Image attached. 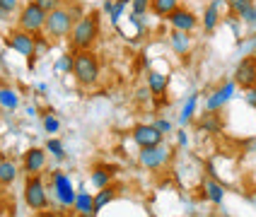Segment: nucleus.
Returning <instances> with one entry per match:
<instances>
[{
  "mask_svg": "<svg viewBox=\"0 0 256 217\" xmlns=\"http://www.w3.org/2000/svg\"><path fill=\"white\" fill-rule=\"evenodd\" d=\"M252 56H254V58H256V46H254V53H252Z\"/></svg>",
  "mask_w": 256,
  "mask_h": 217,
  "instance_id": "79ce46f5",
  "label": "nucleus"
},
{
  "mask_svg": "<svg viewBox=\"0 0 256 217\" xmlns=\"http://www.w3.org/2000/svg\"><path fill=\"white\" fill-rule=\"evenodd\" d=\"M218 22H220V10H218V5L210 2L208 7H206V12H203V29L206 31H213L218 27Z\"/></svg>",
  "mask_w": 256,
  "mask_h": 217,
  "instance_id": "4be33fe9",
  "label": "nucleus"
},
{
  "mask_svg": "<svg viewBox=\"0 0 256 217\" xmlns=\"http://www.w3.org/2000/svg\"><path fill=\"white\" fill-rule=\"evenodd\" d=\"M97 34H100V22H97V14H82L75 19L70 31V46L75 51H90V46L97 41Z\"/></svg>",
  "mask_w": 256,
  "mask_h": 217,
  "instance_id": "f257e3e1",
  "label": "nucleus"
},
{
  "mask_svg": "<svg viewBox=\"0 0 256 217\" xmlns=\"http://www.w3.org/2000/svg\"><path fill=\"white\" fill-rule=\"evenodd\" d=\"M46 147H32L24 152V157H22V169L27 176H34V174H42L44 167H46Z\"/></svg>",
  "mask_w": 256,
  "mask_h": 217,
  "instance_id": "9b49d317",
  "label": "nucleus"
},
{
  "mask_svg": "<svg viewBox=\"0 0 256 217\" xmlns=\"http://www.w3.org/2000/svg\"><path fill=\"white\" fill-rule=\"evenodd\" d=\"M0 106H2V109H8V111H14V109L20 106V97H17V92L10 89V87H0Z\"/></svg>",
  "mask_w": 256,
  "mask_h": 217,
  "instance_id": "412c9836",
  "label": "nucleus"
},
{
  "mask_svg": "<svg viewBox=\"0 0 256 217\" xmlns=\"http://www.w3.org/2000/svg\"><path fill=\"white\" fill-rule=\"evenodd\" d=\"M196 106H198V94H191V97L184 101V106H182V116H179V121H182V123H188V121H194Z\"/></svg>",
  "mask_w": 256,
  "mask_h": 217,
  "instance_id": "393cba45",
  "label": "nucleus"
},
{
  "mask_svg": "<svg viewBox=\"0 0 256 217\" xmlns=\"http://www.w3.org/2000/svg\"><path fill=\"white\" fill-rule=\"evenodd\" d=\"M234 89H237L234 80H232V82H225V85L218 87V89H213V92H210V97L206 99V111H220V109L232 99Z\"/></svg>",
  "mask_w": 256,
  "mask_h": 217,
  "instance_id": "f8f14e48",
  "label": "nucleus"
},
{
  "mask_svg": "<svg viewBox=\"0 0 256 217\" xmlns=\"http://www.w3.org/2000/svg\"><path fill=\"white\" fill-rule=\"evenodd\" d=\"M75 19H78V17L72 14V10H68V7H58V10L46 14L44 31H46L48 36H54V39H66V36H70Z\"/></svg>",
  "mask_w": 256,
  "mask_h": 217,
  "instance_id": "20e7f679",
  "label": "nucleus"
},
{
  "mask_svg": "<svg viewBox=\"0 0 256 217\" xmlns=\"http://www.w3.org/2000/svg\"><path fill=\"white\" fill-rule=\"evenodd\" d=\"M244 101L252 106V109H256V87H249V89H244Z\"/></svg>",
  "mask_w": 256,
  "mask_h": 217,
  "instance_id": "72a5a7b5",
  "label": "nucleus"
},
{
  "mask_svg": "<svg viewBox=\"0 0 256 217\" xmlns=\"http://www.w3.org/2000/svg\"><path fill=\"white\" fill-rule=\"evenodd\" d=\"M17 164H14L12 159H2V164H0V186H12L14 181H17Z\"/></svg>",
  "mask_w": 256,
  "mask_h": 217,
  "instance_id": "a211bd4d",
  "label": "nucleus"
},
{
  "mask_svg": "<svg viewBox=\"0 0 256 217\" xmlns=\"http://www.w3.org/2000/svg\"><path fill=\"white\" fill-rule=\"evenodd\" d=\"M104 10L112 14V10H114V0H104Z\"/></svg>",
  "mask_w": 256,
  "mask_h": 217,
  "instance_id": "58836bf2",
  "label": "nucleus"
},
{
  "mask_svg": "<svg viewBox=\"0 0 256 217\" xmlns=\"http://www.w3.org/2000/svg\"><path fill=\"white\" fill-rule=\"evenodd\" d=\"M72 213L78 217H94V196L92 193H78L75 196V203H72Z\"/></svg>",
  "mask_w": 256,
  "mask_h": 217,
  "instance_id": "4468645a",
  "label": "nucleus"
},
{
  "mask_svg": "<svg viewBox=\"0 0 256 217\" xmlns=\"http://www.w3.org/2000/svg\"><path fill=\"white\" fill-rule=\"evenodd\" d=\"M170 159H172V150L164 143L155 145V147H142L140 155H138V162H140L145 169H152V172L167 167Z\"/></svg>",
  "mask_w": 256,
  "mask_h": 217,
  "instance_id": "423d86ee",
  "label": "nucleus"
},
{
  "mask_svg": "<svg viewBox=\"0 0 256 217\" xmlns=\"http://www.w3.org/2000/svg\"><path fill=\"white\" fill-rule=\"evenodd\" d=\"M133 5V14H145L150 10V0H130Z\"/></svg>",
  "mask_w": 256,
  "mask_h": 217,
  "instance_id": "2f4dec72",
  "label": "nucleus"
},
{
  "mask_svg": "<svg viewBox=\"0 0 256 217\" xmlns=\"http://www.w3.org/2000/svg\"><path fill=\"white\" fill-rule=\"evenodd\" d=\"M112 176L114 174H109V169H104V167H97L94 172H92V186L97 188H106V186H112Z\"/></svg>",
  "mask_w": 256,
  "mask_h": 217,
  "instance_id": "b1692460",
  "label": "nucleus"
},
{
  "mask_svg": "<svg viewBox=\"0 0 256 217\" xmlns=\"http://www.w3.org/2000/svg\"><path fill=\"white\" fill-rule=\"evenodd\" d=\"M155 126H157V130H160L162 135H167V133L172 130V123L167 121V118H157V121H155Z\"/></svg>",
  "mask_w": 256,
  "mask_h": 217,
  "instance_id": "f704fd0d",
  "label": "nucleus"
},
{
  "mask_svg": "<svg viewBox=\"0 0 256 217\" xmlns=\"http://www.w3.org/2000/svg\"><path fill=\"white\" fill-rule=\"evenodd\" d=\"M8 19H10V12L0 7V24H2V22H8Z\"/></svg>",
  "mask_w": 256,
  "mask_h": 217,
  "instance_id": "4c0bfd02",
  "label": "nucleus"
},
{
  "mask_svg": "<svg viewBox=\"0 0 256 217\" xmlns=\"http://www.w3.org/2000/svg\"><path fill=\"white\" fill-rule=\"evenodd\" d=\"M56 70L58 72H72V56H60L56 60Z\"/></svg>",
  "mask_w": 256,
  "mask_h": 217,
  "instance_id": "c756f323",
  "label": "nucleus"
},
{
  "mask_svg": "<svg viewBox=\"0 0 256 217\" xmlns=\"http://www.w3.org/2000/svg\"><path fill=\"white\" fill-rule=\"evenodd\" d=\"M46 152H48V155H54L56 159L66 157V147H63V143H60V140H56V138H51V140L46 143Z\"/></svg>",
  "mask_w": 256,
  "mask_h": 217,
  "instance_id": "bb28decb",
  "label": "nucleus"
},
{
  "mask_svg": "<svg viewBox=\"0 0 256 217\" xmlns=\"http://www.w3.org/2000/svg\"><path fill=\"white\" fill-rule=\"evenodd\" d=\"M170 46L174 48V53H186V51L191 48V36H188L186 31L174 29V31L170 34Z\"/></svg>",
  "mask_w": 256,
  "mask_h": 217,
  "instance_id": "6ab92c4d",
  "label": "nucleus"
},
{
  "mask_svg": "<svg viewBox=\"0 0 256 217\" xmlns=\"http://www.w3.org/2000/svg\"><path fill=\"white\" fill-rule=\"evenodd\" d=\"M167 85H170V77H167L164 72L152 70L148 75V87H150V92H152L155 97H162V94L167 92Z\"/></svg>",
  "mask_w": 256,
  "mask_h": 217,
  "instance_id": "f3484780",
  "label": "nucleus"
},
{
  "mask_svg": "<svg viewBox=\"0 0 256 217\" xmlns=\"http://www.w3.org/2000/svg\"><path fill=\"white\" fill-rule=\"evenodd\" d=\"M179 5V0H150V10L157 14V17H170Z\"/></svg>",
  "mask_w": 256,
  "mask_h": 217,
  "instance_id": "aec40b11",
  "label": "nucleus"
},
{
  "mask_svg": "<svg viewBox=\"0 0 256 217\" xmlns=\"http://www.w3.org/2000/svg\"><path fill=\"white\" fill-rule=\"evenodd\" d=\"M130 138H133V143L138 145V147H155V145L164 143V135L157 130L155 123H140V126H136L133 133H130Z\"/></svg>",
  "mask_w": 256,
  "mask_h": 217,
  "instance_id": "6e6552de",
  "label": "nucleus"
},
{
  "mask_svg": "<svg viewBox=\"0 0 256 217\" xmlns=\"http://www.w3.org/2000/svg\"><path fill=\"white\" fill-rule=\"evenodd\" d=\"M0 7L2 10H8V12L12 14L17 7H20V0H0Z\"/></svg>",
  "mask_w": 256,
  "mask_h": 217,
  "instance_id": "c9c22d12",
  "label": "nucleus"
},
{
  "mask_svg": "<svg viewBox=\"0 0 256 217\" xmlns=\"http://www.w3.org/2000/svg\"><path fill=\"white\" fill-rule=\"evenodd\" d=\"M196 126H198V130H203V133H220V130H222L220 111H206V114L196 121Z\"/></svg>",
  "mask_w": 256,
  "mask_h": 217,
  "instance_id": "dca6fc26",
  "label": "nucleus"
},
{
  "mask_svg": "<svg viewBox=\"0 0 256 217\" xmlns=\"http://www.w3.org/2000/svg\"><path fill=\"white\" fill-rule=\"evenodd\" d=\"M72 75H75L78 85L92 87L100 80V58L92 51H78L72 56Z\"/></svg>",
  "mask_w": 256,
  "mask_h": 217,
  "instance_id": "f03ea898",
  "label": "nucleus"
},
{
  "mask_svg": "<svg viewBox=\"0 0 256 217\" xmlns=\"http://www.w3.org/2000/svg\"><path fill=\"white\" fill-rule=\"evenodd\" d=\"M54 191H56V198L63 208H72L78 193H75V188H72L70 179L63 172H54Z\"/></svg>",
  "mask_w": 256,
  "mask_h": 217,
  "instance_id": "1a4fd4ad",
  "label": "nucleus"
},
{
  "mask_svg": "<svg viewBox=\"0 0 256 217\" xmlns=\"http://www.w3.org/2000/svg\"><path fill=\"white\" fill-rule=\"evenodd\" d=\"M116 193H118V191H116L114 186L100 188V193L94 196V213H100V210L104 208V205H109V203L114 201V198H116Z\"/></svg>",
  "mask_w": 256,
  "mask_h": 217,
  "instance_id": "5701e85b",
  "label": "nucleus"
},
{
  "mask_svg": "<svg viewBox=\"0 0 256 217\" xmlns=\"http://www.w3.org/2000/svg\"><path fill=\"white\" fill-rule=\"evenodd\" d=\"M42 10H46V12H54V10H58V7H63V0H34Z\"/></svg>",
  "mask_w": 256,
  "mask_h": 217,
  "instance_id": "cd10ccee",
  "label": "nucleus"
},
{
  "mask_svg": "<svg viewBox=\"0 0 256 217\" xmlns=\"http://www.w3.org/2000/svg\"><path fill=\"white\" fill-rule=\"evenodd\" d=\"M34 217H58V215H51V213H44V210H42V213H36Z\"/></svg>",
  "mask_w": 256,
  "mask_h": 217,
  "instance_id": "ea45409f",
  "label": "nucleus"
},
{
  "mask_svg": "<svg viewBox=\"0 0 256 217\" xmlns=\"http://www.w3.org/2000/svg\"><path fill=\"white\" fill-rule=\"evenodd\" d=\"M2 159H5V155H2V152H0V164H2Z\"/></svg>",
  "mask_w": 256,
  "mask_h": 217,
  "instance_id": "a19ab883",
  "label": "nucleus"
},
{
  "mask_svg": "<svg viewBox=\"0 0 256 217\" xmlns=\"http://www.w3.org/2000/svg\"><path fill=\"white\" fill-rule=\"evenodd\" d=\"M213 2H215V5H218V2H222V0H213Z\"/></svg>",
  "mask_w": 256,
  "mask_h": 217,
  "instance_id": "37998d69",
  "label": "nucleus"
},
{
  "mask_svg": "<svg viewBox=\"0 0 256 217\" xmlns=\"http://www.w3.org/2000/svg\"><path fill=\"white\" fill-rule=\"evenodd\" d=\"M203 198L215 203V205H220V203L225 201V186H222L218 179H213V176L206 179V181H203Z\"/></svg>",
  "mask_w": 256,
  "mask_h": 217,
  "instance_id": "2eb2a0df",
  "label": "nucleus"
},
{
  "mask_svg": "<svg viewBox=\"0 0 256 217\" xmlns=\"http://www.w3.org/2000/svg\"><path fill=\"white\" fill-rule=\"evenodd\" d=\"M44 128H46V133H58L60 123H58L56 116H44Z\"/></svg>",
  "mask_w": 256,
  "mask_h": 217,
  "instance_id": "7c9ffc66",
  "label": "nucleus"
},
{
  "mask_svg": "<svg viewBox=\"0 0 256 217\" xmlns=\"http://www.w3.org/2000/svg\"><path fill=\"white\" fill-rule=\"evenodd\" d=\"M22 198H24L29 210H34V213H42L48 208V193H46V184H44L42 174H34V176L24 179Z\"/></svg>",
  "mask_w": 256,
  "mask_h": 217,
  "instance_id": "7ed1b4c3",
  "label": "nucleus"
},
{
  "mask_svg": "<svg viewBox=\"0 0 256 217\" xmlns=\"http://www.w3.org/2000/svg\"><path fill=\"white\" fill-rule=\"evenodd\" d=\"M8 46L24 58L36 56V36L29 34V31H22V29H14L8 34Z\"/></svg>",
  "mask_w": 256,
  "mask_h": 217,
  "instance_id": "0eeeda50",
  "label": "nucleus"
},
{
  "mask_svg": "<svg viewBox=\"0 0 256 217\" xmlns=\"http://www.w3.org/2000/svg\"><path fill=\"white\" fill-rule=\"evenodd\" d=\"M228 5H230V12L237 14V17H242V14L254 5V0H228Z\"/></svg>",
  "mask_w": 256,
  "mask_h": 217,
  "instance_id": "a878e982",
  "label": "nucleus"
},
{
  "mask_svg": "<svg viewBox=\"0 0 256 217\" xmlns=\"http://www.w3.org/2000/svg\"><path fill=\"white\" fill-rule=\"evenodd\" d=\"M126 5H130V0H116L114 2V10H112V22H118L121 19V12L126 10Z\"/></svg>",
  "mask_w": 256,
  "mask_h": 217,
  "instance_id": "c85d7f7f",
  "label": "nucleus"
},
{
  "mask_svg": "<svg viewBox=\"0 0 256 217\" xmlns=\"http://www.w3.org/2000/svg\"><path fill=\"white\" fill-rule=\"evenodd\" d=\"M232 80H234V85H240L242 89L256 87V58L249 56V58H244V60H240Z\"/></svg>",
  "mask_w": 256,
  "mask_h": 217,
  "instance_id": "9d476101",
  "label": "nucleus"
},
{
  "mask_svg": "<svg viewBox=\"0 0 256 217\" xmlns=\"http://www.w3.org/2000/svg\"><path fill=\"white\" fill-rule=\"evenodd\" d=\"M176 143L182 145V147H184V145L188 143V138H186V133H184V130H182V133H179V135H176Z\"/></svg>",
  "mask_w": 256,
  "mask_h": 217,
  "instance_id": "e433bc0d",
  "label": "nucleus"
},
{
  "mask_svg": "<svg viewBox=\"0 0 256 217\" xmlns=\"http://www.w3.org/2000/svg\"><path fill=\"white\" fill-rule=\"evenodd\" d=\"M46 10H42L34 0L27 2L24 7H20V14H17V29L22 31H29V34H39L44 31V24H46Z\"/></svg>",
  "mask_w": 256,
  "mask_h": 217,
  "instance_id": "39448f33",
  "label": "nucleus"
},
{
  "mask_svg": "<svg viewBox=\"0 0 256 217\" xmlns=\"http://www.w3.org/2000/svg\"><path fill=\"white\" fill-rule=\"evenodd\" d=\"M240 19H244V22H246L249 27H254V24H256V2L252 5V7H249V10H246V12L242 14V17H240Z\"/></svg>",
  "mask_w": 256,
  "mask_h": 217,
  "instance_id": "473e14b6",
  "label": "nucleus"
},
{
  "mask_svg": "<svg viewBox=\"0 0 256 217\" xmlns=\"http://www.w3.org/2000/svg\"><path fill=\"white\" fill-rule=\"evenodd\" d=\"M167 19H170L172 29H179V31H186V34L198 27V17L191 12V10H186V7H176Z\"/></svg>",
  "mask_w": 256,
  "mask_h": 217,
  "instance_id": "ddd939ff",
  "label": "nucleus"
}]
</instances>
